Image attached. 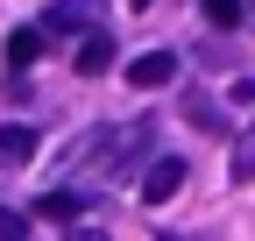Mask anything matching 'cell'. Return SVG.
<instances>
[{
  "instance_id": "1",
  "label": "cell",
  "mask_w": 255,
  "mask_h": 241,
  "mask_svg": "<svg viewBox=\"0 0 255 241\" xmlns=\"http://www.w3.org/2000/svg\"><path fill=\"white\" fill-rule=\"evenodd\" d=\"M177 192H184V163H177V156L142 163V206H170Z\"/></svg>"
},
{
  "instance_id": "2",
  "label": "cell",
  "mask_w": 255,
  "mask_h": 241,
  "mask_svg": "<svg viewBox=\"0 0 255 241\" xmlns=\"http://www.w3.org/2000/svg\"><path fill=\"white\" fill-rule=\"evenodd\" d=\"M170 78H177V50H142L135 64H128V85H135V93H163Z\"/></svg>"
},
{
  "instance_id": "3",
  "label": "cell",
  "mask_w": 255,
  "mask_h": 241,
  "mask_svg": "<svg viewBox=\"0 0 255 241\" xmlns=\"http://www.w3.org/2000/svg\"><path fill=\"white\" fill-rule=\"evenodd\" d=\"M71 64H78V78H107V71H114V36H100V28H92V36L71 50Z\"/></svg>"
},
{
  "instance_id": "4",
  "label": "cell",
  "mask_w": 255,
  "mask_h": 241,
  "mask_svg": "<svg viewBox=\"0 0 255 241\" xmlns=\"http://www.w3.org/2000/svg\"><path fill=\"white\" fill-rule=\"evenodd\" d=\"M36 156V128H21V120H0V170H21Z\"/></svg>"
},
{
  "instance_id": "5",
  "label": "cell",
  "mask_w": 255,
  "mask_h": 241,
  "mask_svg": "<svg viewBox=\"0 0 255 241\" xmlns=\"http://www.w3.org/2000/svg\"><path fill=\"white\" fill-rule=\"evenodd\" d=\"M92 21V7H85V0H57V7H50V21H43V36H71V28H85Z\"/></svg>"
},
{
  "instance_id": "6",
  "label": "cell",
  "mask_w": 255,
  "mask_h": 241,
  "mask_svg": "<svg viewBox=\"0 0 255 241\" xmlns=\"http://www.w3.org/2000/svg\"><path fill=\"white\" fill-rule=\"evenodd\" d=\"M36 213H43V220H85V199H78V192H43Z\"/></svg>"
},
{
  "instance_id": "7",
  "label": "cell",
  "mask_w": 255,
  "mask_h": 241,
  "mask_svg": "<svg viewBox=\"0 0 255 241\" xmlns=\"http://www.w3.org/2000/svg\"><path fill=\"white\" fill-rule=\"evenodd\" d=\"M7 57H14V71H28L43 57V28H14V36H7Z\"/></svg>"
},
{
  "instance_id": "8",
  "label": "cell",
  "mask_w": 255,
  "mask_h": 241,
  "mask_svg": "<svg viewBox=\"0 0 255 241\" xmlns=\"http://www.w3.org/2000/svg\"><path fill=\"white\" fill-rule=\"evenodd\" d=\"M184 114H191V128H199V135H227V120H220V107H213L206 93H191V100H184Z\"/></svg>"
},
{
  "instance_id": "9",
  "label": "cell",
  "mask_w": 255,
  "mask_h": 241,
  "mask_svg": "<svg viewBox=\"0 0 255 241\" xmlns=\"http://www.w3.org/2000/svg\"><path fill=\"white\" fill-rule=\"evenodd\" d=\"M255 177V120L241 128V142H234V185H248Z\"/></svg>"
},
{
  "instance_id": "10",
  "label": "cell",
  "mask_w": 255,
  "mask_h": 241,
  "mask_svg": "<svg viewBox=\"0 0 255 241\" xmlns=\"http://www.w3.org/2000/svg\"><path fill=\"white\" fill-rule=\"evenodd\" d=\"M206 21L213 28H241V0H206Z\"/></svg>"
},
{
  "instance_id": "11",
  "label": "cell",
  "mask_w": 255,
  "mask_h": 241,
  "mask_svg": "<svg viewBox=\"0 0 255 241\" xmlns=\"http://www.w3.org/2000/svg\"><path fill=\"white\" fill-rule=\"evenodd\" d=\"M0 241H28V220H21V213H7V206H0Z\"/></svg>"
},
{
  "instance_id": "12",
  "label": "cell",
  "mask_w": 255,
  "mask_h": 241,
  "mask_svg": "<svg viewBox=\"0 0 255 241\" xmlns=\"http://www.w3.org/2000/svg\"><path fill=\"white\" fill-rule=\"evenodd\" d=\"M234 107H255V78H241V85H234Z\"/></svg>"
},
{
  "instance_id": "13",
  "label": "cell",
  "mask_w": 255,
  "mask_h": 241,
  "mask_svg": "<svg viewBox=\"0 0 255 241\" xmlns=\"http://www.w3.org/2000/svg\"><path fill=\"white\" fill-rule=\"evenodd\" d=\"M64 241H107V234L100 227H78V234H64Z\"/></svg>"
},
{
  "instance_id": "14",
  "label": "cell",
  "mask_w": 255,
  "mask_h": 241,
  "mask_svg": "<svg viewBox=\"0 0 255 241\" xmlns=\"http://www.w3.org/2000/svg\"><path fill=\"white\" fill-rule=\"evenodd\" d=\"M128 7H149V0H128Z\"/></svg>"
}]
</instances>
